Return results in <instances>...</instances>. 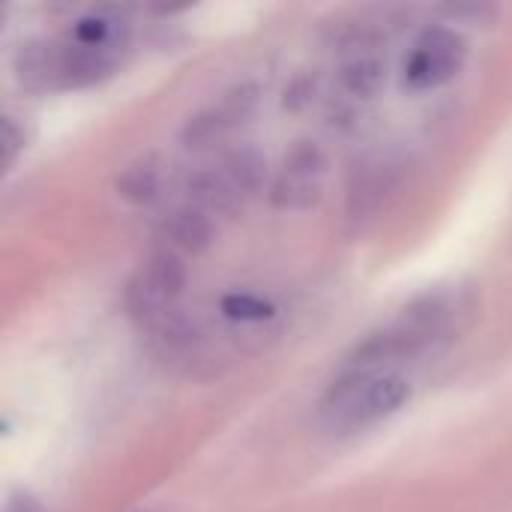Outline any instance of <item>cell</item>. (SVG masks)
<instances>
[{
  "instance_id": "30bf717a",
  "label": "cell",
  "mask_w": 512,
  "mask_h": 512,
  "mask_svg": "<svg viewBox=\"0 0 512 512\" xmlns=\"http://www.w3.org/2000/svg\"><path fill=\"white\" fill-rule=\"evenodd\" d=\"M117 189L126 201L132 204H147L159 195V168L153 159H141L135 165H129L123 171V177L117 180Z\"/></svg>"
},
{
  "instance_id": "9c48e42d",
  "label": "cell",
  "mask_w": 512,
  "mask_h": 512,
  "mask_svg": "<svg viewBox=\"0 0 512 512\" xmlns=\"http://www.w3.org/2000/svg\"><path fill=\"white\" fill-rule=\"evenodd\" d=\"M384 81V63L375 54H354L342 69H339V84L351 99H369L378 93Z\"/></svg>"
},
{
  "instance_id": "ba28073f",
  "label": "cell",
  "mask_w": 512,
  "mask_h": 512,
  "mask_svg": "<svg viewBox=\"0 0 512 512\" xmlns=\"http://www.w3.org/2000/svg\"><path fill=\"white\" fill-rule=\"evenodd\" d=\"M210 237H213V219L204 210H198L195 204L174 210L162 225V240H165L162 249H168L180 258L201 252L210 243Z\"/></svg>"
},
{
  "instance_id": "52a82bcc",
  "label": "cell",
  "mask_w": 512,
  "mask_h": 512,
  "mask_svg": "<svg viewBox=\"0 0 512 512\" xmlns=\"http://www.w3.org/2000/svg\"><path fill=\"white\" fill-rule=\"evenodd\" d=\"M255 108V93L252 90H237L228 93L225 99H219L213 108H207L204 114H198L189 129H186V141L189 147H207L213 141H222L231 129H237L243 123V117H249Z\"/></svg>"
},
{
  "instance_id": "6da1fadb",
  "label": "cell",
  "mask_w": 512,
  "mask_h": 512,
  "mask_svg": "<svg viewBox=\"0 0 512 512\" xmlns=\"http://www.w3.org/2000/svg\"><path fill=\"white\" fill-rule=\"evenodd\" d=\"M450 330V306L444 297H426L405 309L402 318L393 324L369 333L363 342L354 345V351L345 357L342 372H393V363L411 360L423 351H429L435 342L444 339Z\"/></svg>"
},
{
  "instance_id": "8fae6325",
  "label": "cell",
  "mask_w": 512,
  "mask_h": 512,
  "mask_svg": "<svg viewBox=\"0 0 512 512\" xmlns=\"http://www.w3.org/2000/svg\"><path fill=\"white\" fill-rule=\"evenodd\" d=\"M219 309H222V318H225V321L243 324V327H249V324H264V321L273 318V306H270L264 297L249 294V291H243V294L234 291V294L222 297Z\"/></svg>"
},
{
  "instance_id": "7a4b0ae2",
  "label": "cell",
  "mask_w": 512,
  "mask_h": 512,
  "mask_svg": "<svg viewBox=\"0 0 512 512\" xmlns=\"http://www.w3.org/2000/svg\"><path fill=\"white\" fill-rule=\"evenodd\" d=\"M408 399L411 384L399 372H339L321 402V417L336 432H357L387 420Z\"/></svg>"
},
{
  "instance_id": "277c9868",
  "label": "cell",
  "mask_w": 512,
  "mask_h": 512,
  "mask_svg": "<svg viewBox=\"0 0 512 512\" xmlns=\"http://www.w3.org/2000/svg\"><path fill=\"white\" fill-rule=\"evenodd\" d=\"M261 183H264L261 156L240 150L225 156L219 165L195 174V180L189 183V204H195L207 216L234 213L261 189Z\"/></svg>"
},
{
  "instance_id": "8992f818",
  "label": "cell",
  "mask_w": 512,
  "mask_h": 512,
  "mask_svg": "<svg viewBox=\"0 0 512 512\" xmlns=\"http://www.w3.org/2000/svg\"><path fill=\"white\" fill-rule=\"evenodd\" d=\"M327 183V156L315 144L294 147L273 177L270 201L279 210H309L321 201Z\"/></svg>"
},
{
  "instance_id": "4fadbf2b",
  "label": "cell",
  "mask_w": 512,
  "mask_h": 512,
  "mask_svg": "<svg viewBox=\"0 0 512 512\" xmlns=\"http://www.w3.org/2000/svg\"><path fill=\"white\" fill-rule=\"evenodd\" d=\"M6 512H45V510H42V504H39L36 498H30V495H24V492H15V495L6 501Z\"/></svg>"
},
{
  "instance_id": "3957f363",
  "label": "cell",
  "mask_w": 512,
  "mask_h": 512,
  "mask_svg": "<svg viewBox=\"0 0 512 512\" xmlns=\"http://www.w3.org/2000/svg\"><path fill=\"white\" fill-rule=\"evenodd\" d=\"M186 294V264L180 255L159 249L138 264L126 282V309L144 324H162L177 315V303Z\"/></svg>"
},
{
  "instance_id": "5b68a950",
  "label": "cell",
  "mask_w": 512,
  "mask_h": 512,
  "mask_svg": "<svg viewBox=\"0 0 512 512\" xmlns=\"http://www.w3.org/2000/svg\"><path fill=\"white\" fill-rule=\"evenodd\" d=\"M468 60V42L453 27H429L405 60V84L417 93L453 81Z\"/></svg>"
},
{
  "instance_id": "7c38bea8",
  "label": "cell",
  "mask_w": 512,
  "mask_h": 512,
  "mask_svg": "<svg viewBox=\"0 0 512 512\" xmlns=\"http://www.w3.org/2000/svg\"><path fill=\"white\" fill-rule=\"evenodd\" d=\"M24 144V135L18 132V126L12 123V117H3V132H0V147H3V165L12 168L18 150Z\"/></svg>"
}]
</instances>
